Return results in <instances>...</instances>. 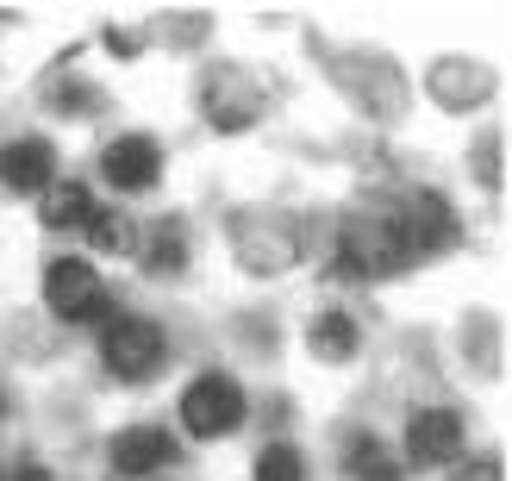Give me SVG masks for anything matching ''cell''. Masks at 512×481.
I'll list each match as a JSON object with an SVG mask.
<instances>
[{
  "mask_svg": "<svg viewBox=\"0 0 512 481\" xmlns=\"http://www.w3.org/2000/svg\"><path fill=\"white\" fill-rule=\"evenodd\" d=\"M413 263V238H406V207H363L344 213L338 225V275L350 282H375V275H394Z\"/></svg>",
  "mask_w": 512,
  "mask_h": 481,
  "instance_id": "cell-1",
  "label": "cell"
},
{
  "mask_svg": "<svg viewBox=\"0 0 512 481\" xmlns=\"http://www.w3.org/2000/svg\"><path fill=\"white\" fill-rule=\"evenodd\" d=\"M175 413H182V432L188 438L219 444V438H232L238 425H244L250 400H244V388L225 369H207V375H194V382L182 388V407H175Z\"/></svg>",
  "mask_w": 512,
  "mask_h": 481,
  "instance_id": "cell-2",
  "label": "cell"
},
{
  "mask_svg": "<svg viewBox=\"0 0 512 481\" xmlns=\"http://www.w3.org/2000/svg\"><path fill=\"white\" fill-rule=\"evenodd\" d=\"M100 363H107L119 382H157L163 363H169L163 325L157 319H138V313L107 319V332H100Z\"/></svg>",
  "mask_w": 512,
  "mask_h": 481,
  "instance_id": "cell-3",
  "label": "cell"
},
{
  "mask_svg": "<svg viewBox=\"0 0 512 481\" xmlns=\"http://www.w3.org/2000/svg\"><path fill=\"white\" fill-rule=\"evenodd\" d=\"M44 307L57 319H75V325H100L113 313V294L100 288V269L82 263V257H57L44 269Z\"/></svg>",
  "mask_w": 512,
  "mask_h": 481,
  "instance_id": "cell-4",
  "label": "cell"
},
{
  "mask_svg": "<svg viewBox=\"0 0 512 481\" xmlns=\"http://www.w3.org/2000/svg\"><path fill=\"white\" fill-rule=\"evenodd\" d=\"M463 457V413L456 407H419L406 419V463L413 469H450Z\"/></svg>",
  "mask_w": 512,
  "mask_h": 481,
  "instance_id": "cell-5",
  "label": "cell"
},
{
  "mask_svg": "<svg viewBox=\"0 0 512 481\" xmlns=\"http://www.w3.org/2000/svg\"><path fill=\"white\" fill-rule=\"evenodd\" d=\"M100 175H107V188H119V194H150L163 182V144L150 132H125L100 150Z\"/></svg>",
  "mask_w": 512,
  "mask_h": 481,
  "instance_id": "cell-6",
  "label": "cell"
},
{
  "mask_svg": "<svg viewBox=\"0 0 512 481\" xmlns=\"http://www.w3.org/2000/svg\"><path fill=\"white\" fill-rule=\"evenodd\" d=\"M50 182H57V144H50V138L0 144V188H7V194H44Z\"/></svg>",
  "mask_w": 512,
  "mask_h": 481,
  "instance_id": "cell-7",
  "label": "cell"
},
{
  "mask_svg": "<svg viewBox=\"0 0 512 481\" xmlns=\"http://www.w3.org/2000/svg\"><path fill=\"white\" fill-rule=\"evenodd\" d=\"M406 238H413V257H444V250L456 244V213L444 194L419 188L413 200H406Z\"/></svg>",
  "mask_w": 512,
  "mask_h": 481,
  "instance_id": "cell-8",
  "label": "cell"
},
{
  "mask_svg": "<svg viewBox=\"0 0 512 481\" xmlns=\"http://www.w3.org/2000/svg\"><path fill=\"white\" fill-rule=\"evenodd\" d=\"M107 457H113L119 475H157V469L175 463V438L163 432V425H125Z\"/></svg>",
  "mask_w": 512,
  "mask_h": 481,
  "instance_id": "cell-9",
  "label": "cell"
},
{
  "mask_svg": "<svg viewBox=\"0 0 512 481\" xmlns=\"http://www.w3.org/2000/svg\"><path fill=\"white\" fill-rule=\"evenodd\" d=\"M256 107H263V100L244 94V75L238 69H219L213 82H207V119L219 125V132H244V125L256 119Z\"/></svg>",
  "mask_w": 512,
  "mask_h": 481,
  "instance_id": "cell-10",
  "label": "cell"
},
{
  "mask_svg": "<svg viewBox=\"0 0 512 481\" xmlns=\"http://www.w3.org/2000/svg\"><path fill=\"white\" fill-rule=\"evenodd\" d=\"M82 232H88V244L100 250V257H132V250L144 244L138 213H125V207H94Z\"/></svg>",
  "mask_w": 512,
  "mask_h": 481,
  "instance_id": "cell-11",
  "label": "cell"
},
{
  "mask_svg": "<svg viewBox=\"0 0 512 481\" xmlns=\"http://www.w3.org/2000/svg\"><path fill=\"white\" fill-rule=\"evenodd\" d=\"M88 213H94V194H88V182H50L44 194H38V219L50 225V232H75V225H88Z\"/></svg>",
  "mask_w": 512,
  "mask_h": 481,
  "instance_id": "cell-12",
  "label": "cell"
},
{
  "mask_svg": "<svg viewBox=\"0 0 512 481\" xmlns=\"http://www.w3.org/2000/svg\"><path fill=\"white\" fill-rule=\"evenodd\" d=\"M344 475L350 481H406V469L394 463V450L375 432H350L344 438Z\"/></svg>",
  "mask_w": 512,
  "mask_h": 481,
  "instance_id": "cell-13",
  "label": "cell"
},
{
  "mask_svg": "<svg viewBox=\"0 0 512 481\" xmlns=\"http://www.w3.org/2000/svg\"><path fill=\"white\" fill-rule=\"evenodd\" d=\"M238 250H244V263H250L256 275H269V269H288V263H294V238L281 232L275 219L244 225V232H238Z\"/></svg>",
  "mask_w": 512,
  "mask_h": 481,
  "instance_id": "cell-14",
  "label": "cell"
},
{
  "mask_svg": "<svg viewBox=\"0 0 512 481\" xmlns=\"http://www.w3.org/2000/svg\"><path fill=\"white\" fill-rule=\"evenodd\" d=\"M306 344H313V357H319V363H350V357H356V319L331 307V313H319V319H313Z\"/></svg>",
  "mask_w": 512,
  "mask_h": 481,
  "instance_id": "cell-15",
  "label": "cell"
},
{
  "mask_svg": "<svg viewBox=\"0 0 512 481\" xmlns=\"http://www.w3.org/2000/svg\"><path fill=\"white\" fill-rule=\"evenodd\" d=\"M138 250H144V269H150V275L188 269V232H182V219H163L157 232H150V244H138Z\"/></svg>",
  "mask_w": 512,
  "mask_h": 481,
  "instance_id": "cell-16",
  "label": "cell"
},
{
  "mask_svg": "<svg viewBox=\"0 0 512 481\" xmlns=\"http://www.w3.org/2000/svg\"><path fill=\"white\" fill-rule=\"evenodd\" d=\"M306 463H300V450L294 444H263V457H256V475L250 481H300Z\"/></svg>",
  "mask_w": 512,
  "mask_h": 481,
  "instance_id": "cell-17",
  "label": "cell"
},
{
  "mask_svg": "<svg viewBox=\"0 0 512 481\" xmlns=\"http://www.w3.org/2000/svg\"><path fill=\"white\" fill-rule=\"evenodd\" d=\"M450 481H500V463H494V457H481V463H463V469H456Z\"/></svg>",
  "mask_w": 512,
  "mask_h": 481,
  "instance_id": "cell-18",
  "label": "cell"
},
{
  "mask_svg": "<svg viewBox=\"0 0 512 481\" xmlns=\"http://www.w3.org/2000/svg\"><path fill=\"white\" fill-rule=\"evenodd\" d=\"M13 481H50V469H44V463H32V457H25V463L13 469Z\"/></svg>",
  "mask_w": 512,
  "mask_h": 481,
  "instance_id": "cell-19",
  "label": "cell"
},
{
  "mask_svg": "<svg viewBox=\"0 0 512 481\" xmlns=\"http://www.w3.org/2000/svg\"><path fill=\"white\" fill-rule=\"evenodd\" d=\"M107 44H113V50H144V38H138V32H107Z\"/></svg>",
  "mask_w": 512,
  "mask_h": 481,
  "instance_id": "cell-20",
  "label": "cell"
},
{
  "mask_svg": "<svg viewBox=\"0 0 512 481\" xmlns=\"http://www.w3.org/2000/svg\"><path fill=\"white\" fill-rule=\"evenodd\" d=\"M0 419H7V394H0Z\"/></svg>",
  "mask_w": 512,
  "mask_h": 481,
  "instance_id": "cell-21",
  "label": "cell"
},
{
  "mask_svg": "<svg viewBox=\"0 0 512 481\" xmlns=\"http://www.w3.org/2000/svg\"><path fill=\"white\" fill-rule=\"evenodd\" d=\"M0 481H7V475H0Z\"/></svg>",
  "mask_w": 512,
  "mask_h": 481,
  "instance_id": "cell-22",
  "label": "cell"
}]
</instances>
